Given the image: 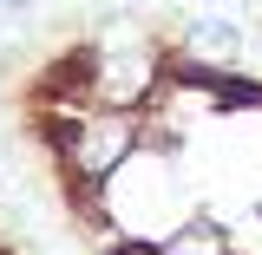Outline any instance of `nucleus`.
<instances>
[{
  "mask_svg": "<svg viewBox=\"0 0 262 255\" xmlns=\"http://www.w3.org/2000/svg\"><path fill=\"white\" fill-rule=\"evenodd\" d=\"M0 255H20V249H13V242H0Z\"/></svg>",
  "mask_w": 262,
  "mask_h": 255,
  "instance_id": "f257e3e1",
  "label": "nucleus"
},
{
  "mask_svg": "<svg viewBox=\"0 0 262 255\" xmlns=\"http://www.w3.org/2000/svg\"><path fill=\"white\" fill-rule=\"evenodd\" d=\"M196 7H210V0H196Z\"/></svg>",
  "mask_w": 262,
  "mask_h": 255,
  "instance_id": "f03ea898",
  "label": "nucleus"
}]
</instances>
